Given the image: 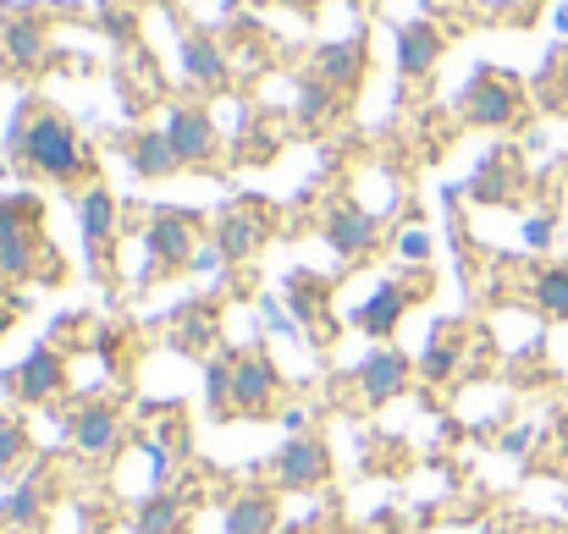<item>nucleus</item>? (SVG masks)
<instances>
[{"label": "nucleus", "instance_id": "nucleus-1", "mask_svg": "<svg viewBox=\"0 0 568 534\" xmlns=\"http://www.w3.org/2000/svg\"><path fill=\"white\" fill-rule=\"evenodd\" d=\"M22 161H28V172H39V177H50V182H78L83 166H89L78 127H72L67 116H55V111H39V116L28 122Z\"/></svg>", "mask_w": 568, "mask_h": 534}, {"label": "nucleus", "instance_id": "nucleus-2", "mask_svg": "<svg viewBox=\"0 0 568 534\" xmlns=\"http://www.w3.org/2000/svg\"><path fill=\"white\" fill-rule=\"evenodd\" d=\"M144 254H150L144 281H161L172 270H193V259H199V220H193L189 209H150Z\"/></svg>", "mask_w": 568, "mask_h": 534}, {"label": "nucleus", "instance_id": "nucleus-3", "mask_svg": "<svg viewBox=\"0 0 568 534\" xmlns=\"http://www.w3.org/2000/svg\"><path fill=\"white\" fill-rule=\"evenodd\" d=\"M332 480V452L321 435H293L276 458H271V485L287 496H315Z\"/></svg>", "mask_w": 568, "mask_h": 534}, {"label": "nucleus", "instance_id": "nucleus-4", "mask_svg": "<svg viewBox=\"0 0 568 534\" xmlns=\"http://www.w3.org/2000/svg\"><path fill=\"white\" fill-rule=\"evenodd\" d=\"M0 386L17 397V402H28V408H44V402H55L61 391H67V358L61 348H33V353L22 358V369L11 374H0Z\"/></svg>", "mask_w": 568, "mask_h": 534}, {"label": "nucleus", "instance_id": "nucleus-5", "mask_svg": "<svg viewBox=\"0 0 568 534\" xmlns=\"http://www.w3.org/2000/svg\"><path fill=\"white\" fill-rule=\"evenodd\" d=\"M414 369H419V363H408V353L376 348V353H365V363L354 369V397H359L365 408H386V402H397V397L408 391Z\"/></svg>", "mask_w": 568, "mask_h": 534}, {"label": "nucleus", "instance_id": "nucleus-6", "mask_svg": "<svg viewBox=\"0 0 568 534\" xmlns=\"http://www.w3.org/2000/svg\"><path fill=\"white\" fill-rule=\"evenodd\" d=\"M122 446H128V424H122V413H116L111 402H83V408L72 413V452H78V458L105 463V458H116Z\"/></svg>", "mask_w": 568, "mask_h": 534}, {"label": "nucleus", "instance_id": "nucleus-7", "mask_svg": "<svg viewBox=\"0 0 568 534\" xmlns=\"http://www.w3.org/2000/svg\"><path fill=\"white\" fill-rule=\"evenodd\" d=\"M321 232H326L332 254L354 265V259L376 254V243H381V215H376V209H365V204H332V209H326V220H321Z\"/></svg>", "mask_w": 568, "mask_h": 534}, {"label": "nucleus", "instance_id": "nucleus-8", "mask_svg": "<svg viewBox=\"0 0 568 534\" xmlns=\"http://www.w3.org/2000/svg\"><path fill=\"white\" fill-rule=\"evenodd\" d=\"M232 374H237V413H243V419L276 413V402H282V363H276V358L237 353L232 358Z\"/></svg>", "mask_w": 568, "mask_h": 534}, {"label": "nucleus", "instance_id": "nucleus-9", "mask_svg": "<svg viewBox=\"0 0 568 534\" xmlns=\"http://www.w3.org/2000/svg\"><path fill=\"white\" fill-rule=\"evenodd\" d=\"M161 133L172 138V150H178L183 166H210L221 155V133H215V122H210L204 105H172L166 122H161Z\"/></svg>", "mask_w": 568, "mask_h": 534}, {"label": "nucleus", "instance_id": "nucleus-10", "mask_svg": "<svg viewBox=\"0 0 568 534\" xmlns=\"http://www.w3.org/2000/svg\"><path fill=\"white\" fill-rule=\"evenodd\" d=\"M464 116L475 127H514L519 122V89L508 78H497V72H480L469 83V94H464Z\"/></svg>", "mask_w": 568, "mask_h": 534}, {"label": "nucleus", "instance_id": "nucleus-11", "mask_svg": "<svg viewBox=\"0 0 568 534\" xmlns=\"http://www.w3.org/2000/svg\"><path fill=\"white\" fill-rule=\"evenodd\" d=\"M265 237H271V220L260 209H226L215 220V248H221L226 265H248L265 248Z\"/></svg>", "mask_w": 568, "mask_h": 534}, {"label": "nucleus", "instance_id": "nucleus-12", "mask_svg": "<svg viewBox=\"0 0 568 534\" xmlns=\"http://www.w3.org/2000/svg\"><path fill=\"white\" fill-rule=\"evenodd\" d=\"M44 513H50V485H44V474L33 469V474L11 480V496L0 502V524L11 534H39L44 530Z\"/></svg>", "mask_w": 568, "mask_h": 534}, {"label": "nucleus", "instance_id": "nucleus-13", "mask_svg": "<svg viewBox=\"0 0 568 534\" xmlns=\"http://www.w3.org/2000/svg\"><path fill=\"white\" fill-rule=\"evenodd\" d=\"M226 78H232L226 50H221L210 33H189V39H183V83L199 89V94H215V89H226Z\"/></svg>", "mask_w": 568, "mask_h": 534}, {"label": "nucleus", "instance_id": "nucleus-14", "mask_svg": "<svg viewBox=\"0 0 568 534\" xmlns=\"http://www.w3.org/2000/svg\"><path fill=\"white\" fill-rule=\"evenodd\" d=\"M221 530L226 534H276L282 530V507L271 491H237L221 513Z\"/></svg>", "mask_w": 568, "mask_h": 534}, {"label": "nucleus", "instance_id": "nucleus-15", "mask_svg": "<svg viewBox=\"0 0 568 534\" xmlns=\"http://www.w3.org/2000/svg\"><path fill=\"white\" fill-rule=\"evenodd\" d=\"M403 315H408V287H397V281H381L376 292L354 309V326L365 331V337H376L386 342L397 326H403Z\"/></svg>", "mask_w": 568, "mask_h": 534}, {"label": "nucleus", "instance_id": "nucleus-16", "mask_svg": "<svg viewBox=\"0 0 568 534\" xmlns=\"http://www.w3.org/2000/svg\"><path fill=\"white\" fill-rule=\"evenodd\" d=\"M189 524V496L183 491H155V496H139L133 507V534H183Z\"/></svg>", "mask_w": 568, "mask_h": 534}, {"label": "nucleus", "instance_id": "nucleus-17", "mask_svg": "<svg viewBox=\"0 0 568 534\" xmlns=\"http://www.w3.org/2000/svg\"><path fill=\"white\" fill-rule=\"evenodd\" d=\"M44 50H50V39H44V22H39V17H11V22L0 28V55H6V66L33 72V66L44 61Z\"/></svg>", "mask_w": 568, "mask_h": 534}, {"label": "nucleus", "instance_id": "nucleus-18", "mask_svg": "<svg viewBox=\"0 0 568 534\" xmlns=\"http://www.w3.org/2000/svg\"><path fill=\"white\" fill-rule=\"evenodd\" d=\"M442 50H447L442 28H430V22L397 28V66H403V78H425V72L442 61Z\"/></svg>", "mask_w": 568, "mask_h": 534}, {"label": "nucleus", "instance_id": "nucleus-19", "mask_svg": "<svg viewBox=\"0 0 568 534\" xmlns=\"http://www.w3.org/2000/svg\"><path fill=\"white\" fill-rule=\"evenodd\" d=\"M128 161H133V177L139 182H166L183 172V161H178V150H172V138H166L161 127H144V133L133 138Z\"/></svg>", "mask_w": 568, "mask_h": 534}, {"label": "nucleus", "instance_id": "nucleus-20", "mask_svg": "<svg viewBox=\"0 0 568 534\" xmlns=\"http://www.w3.org/2000/svg\"><path fill=\"white\" fill-rule=\"evenodd\" d=\"M315 72L326 89H354L365 78V44L359 39H332L315 50Z\"/></svg>", "mask_w": 568, "mask_h": 534}, {"label": "nucleus", "instance_id": "nucleus-21", "mask_svg": "<svg viewBox=\"0 0 568 534\" xmlns=\"http://www.w3.org/2000/svg\"><path fill=\"white\" fill-rule=\"evenodd\" d=\"M78 226H83L89 254H105L111 237H116V198H111L105 187H83V198H78Z\"/></svg>", "mask_w": 568, "mask_h": 534}, {"label": "nucleus", "instance_id": "nucleus-22", "mask_svg": "<svg viewBox=\"0 0 568 534\" xmlns=\"http://www.w3.org/2000/svg\"><path fill=\"white\" fill-rule=\"evenodd\" d=\"M282 304H287V315L298 320V331H315V337H321V320H326V287H321L315 276L298 270V276L287 281V298H282Z\"/></svg>", "mask_w": 568, "mask_h": 534}, {"label": "nucleus", "instance_id": "nucleus-23", "mask_svg": "<svg viewBox=\"0 0 568 534\" xmlns=\"http://www.w3.org/2000/svg\"><path fill=\"white\" fill-rule=\"evenodd\" d=\"M204 402L215 419L237 413V374H232V353H210L204 358Z\"/></svg>", "mask_w": 568, "mask_h": 534}, {"label": "nucleus", "instance_id": "nucleus-24", "mask_svg": "<svg viewBox=\"0 0 568 534\" xmlns=\"http://www.w3.org/2000/svg\"><path fill=\"white\" fill-rule=\"evenodd\" d=\"M530 304L547 320H568V265H547L530 276Z\"/></svg>", "mask_w": 568, "mask_h": 534}, {"label": "nucleus", "instance_id": "nucleus-25", "mask_svg": "<svg viewBox=\"0 0 568 534\" xmlns=\"http://www.w3.org/2000/svg\"><path fill=\"white\" fill-rule=\"evenodd\" d=\"M215 331H221V320H215L210 304H189V309L178 315V348H183V353H210V348H215Z\"/></svg>", "mask_w": 568, "mask_h": 534}, {"label": "nucleus", "instance_id": "nucleus-26", "mask_svg": "<svg viewBox=\"0 0 568 534\" xmlns=\"http://www.w3.org/2000/svg\"><path fill=\"white\" fill-rule=\"evenodd\" d=\"M414 363H419V374H425V380H436V386H442V380H453V374H458V363H464V348H458V337L436 331V337L425 342V353L414 358Z\"/></svg>", "mask_w": 568, "mask_h": 534}, {"label": "nucleus", "instance_id": "nucleus-27", "mask_svg": "<svg viewBox=\"0 0 568 534\" xmlns=\"http://www.w3.org/2000/svg\"><path fill=\"white\" fill-rule=\"evenodd\" d=\"M11 237H39V198H28V193L0 198V243H11Z\"/></svg>", "mask_w": 568, "mask_h": 534}, {"label": "nucleus", "instance_id": "nucleus-28", "mask_svg": "<svg viewBox=\"0 0 568 534\" xmlns=\"http://www.w3.org/2000/svg\"><path fill=\"white\" fill-rule=\"evenodd\" d=\"M33 458V435L17 419H0V474H22Z\"/></svg>", "mask_w": 568, "mask_h": 534}, {"label": "nucleus", "instance_id": "nucleus-29", "mask_svg": "<svg viewBox=\"0 0 568 534\" xmlns=\"http://www.w3.org/2000/svg\"><path fill=\"white\" fill-rule=\"evenodd\" d=\"M475 198H508V166H497V161H486L480 166V177H475Z\"/></svg>", "mask_w": 568, "mask_h": 534}, {"label": "nucleus", "instance_id": "nucleus-30", "mask_svg": "<svg viewBox=\"0 0 568 534\" xmlns=\"http://www.w3.org/2000/svg\"><path fill=\"white\" fill-rule=\"evenodd\" d=\"M332 111V89L326 83H304V94H298V116L304 122H321Z\"/></svg>", "mask_w": 568, "mask_h": 534}, {"label": "nucleus", "instance_id": "nucleus-31", "mask_svg": "<svg viewBox=\"0 0 568 534\" xmlns=\"http://www.w3.org/2000/svg\"><path fill=\"white\" fill-rule=\"evenodd\" d=\"M397 254H403V265H425L430 259V237L425 232H403L397 237Z\"/></svg>", "mask_w": 568, "mask_h": 534}, {"label": "nucleus", "instance_id": "nucleus-32", "mask_svg": "<svg viewBox=\"0 0 568 534\" xmlns=\"http://www.w3.org/2000/svg\"><path fill=\"white\" fill-rule=\"evenodd\" d=\"M525 243H530V248H547V243H552V220H547V215L530 220V226H525Z\"/></svg>", "mask_w": 568, "mask_h": 534}, {"label": "nucleus", "instance_id": "nucleus-33", "mask_svg": "<svg viewBox=\"0 0 568 534\" xmlns=\"http://www.w3.org/2000/svg\"><path fill=\"white\" fill-rule=\"evenodd\" d=\"M503 452H508V458H525V452H530V430H508V435H503Z\"/></svg>", "mask_w": 568, "mask_h": 534}, {"label": "nucleus", "instance_id": "nucleus-34", "mask_svg": "<svg viewBox=\"0 0 568 534\" xmlns=\"http://www.w3.org/2000/svg\"><path fill=\"white\" fill-rule=\"evenodd\" d=\"M282 424H287V430H304V424H310V413H304V408H287V413H282Z\"/></svg>", "mask_w": 568, "mask_h": 534}]
</instances>
